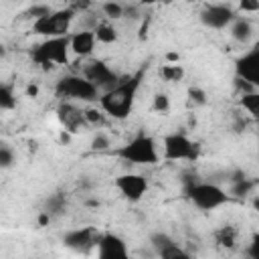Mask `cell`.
Instances as JSON below:
<instances>
[{"label": "cell", "instance_id": "cell-13", "mask_svg": "<svg viewBox=\"0 0 259 259\" xmlns=\"http://www.w3.org/2000/svg\"><path fill=\"white\" fill-rule=\"evenodd\" d=\"M150 245L160 259H192V255L166 233H152Z\"/></svg>", "mask_w": 259, "mask_h": 259}, {"label": "cell", "instance_id": "cell-10", "mask_svg": "<svg viewBox=\"0 0 259 259\" xmlns=\"http://www.w3.org/2000/svg\"><path fill=\"white\" fill-rule=\"evenodd\" d=\"M235 75L253 89H259V42L235 61Z\"/></svg>", "mask_w": 259, "mask_h": 259}, {"label": "cell", "instance_id": "cell-25", "mask_svg": "<svg viewBox=\"0 0 259 259\" xmlns=\"http://www.w3.org/2000/svg\"><path fill=\"white\" fill-rule=\"evenodd\" d=\"M101 10H103V14H105L109 20H117V18H121V16L125 14L123 4H119V2H103V4H101Z\"/></svg>", "mask_w": 259, "mask_h": 259}, {"label": "cell", "instance_id": "cell-35", "mask_svg": "<svg viewBox=\"0 0 259 259\" xmlns=\"http://www.w3.org/2000/svg\"><path fill=\"white\" fill-rule=\"evenodd\" d=\"M253 206L259 210V196H257V198H253Z\"/></svg>", "mask_w": 259, "mask_h": 259}, {"label": "cell", "instance_id": "cell-26", "mask_svg": "<svg viewBox=\"0 0 259 259\" xmlns=\"http://www.w3.org/2000/svg\"><path fill=\"white\" fill-rule=\"evenodd\" d=\"M16 156H14V150L8 146V144H0V168L8 170L12 164H14Z\"/></svg>", "mask_w": 259, "mask_h": 259}, {"label": "cell", "instance_id": "cell-21", "mask_svg": "<svg viewBox=\"0 0 259 259\" xmlns=\"http://www.w3.org/2000/svg\"><path fill=\"white\" fill-rule=\"evenodd\" d=\"M239 105H241L255 121H259V89L241 95V97H239Z\"/></svg>", "mask_w": 259, "mask_h": 259}, {"label": "cell", "instance_id": "cell-2", "mask_svg": "<svg viewBox=\"0 0 259 259\" xmlns=\"http://www.w3.org/2000/svg\"><path fill=\"white\" fill-rule=\"evenodd\" d=\"M184 196L190 204H194L200 210H214L227 202H231V194H227L221 186L212 182L196 180L194 176L184 178Z\"/></svg>", "mask_w": 259, "mask_h": 259}, {"label": "cell", "instance_id": "cell-19", "mask_svg": "<svg viewBox=\"0 0 259 259\" xmlns=\"http://www.w3.org/2000/svg\"><path fill=\"white\" fill-rule=\"evenodd\" d=\"M65 208H67V198H65V194H63V192H55V194H51V196L47 198V202H45V210H42V212L49 214V217L53 219V217L63 214Z\"/></svg>", "mask_w": 259, "mask_h": 259}, {"label": "cell", "instance_id": "cell-4", "mask_svg": "<svg viewBox=\"0 0 259 259\" xmlns=\"http://www.w3.org/2000/svg\"><path fill=\"white\" fill-rule=\"evenodd\" d=\"M117 158H121L123 162L127 164H134V166H154L158 164L160 160V154H158V144L152 136L148 134H138L134 136L130 142H125L123 146H119L115 152H113Z\"/></svg>", "mask_w": 259, "mask_h": 259}, {"label": "cell", "instance_id": "cell-12", "mask_svg": "<svg viewBox=\"0 0 259 259\" xmlns=\"http://www.w3.org/2000/svg\"><path fill=\"white\" fill-rule=\"evenodd\" d=\"M113 184L127 202H140L144 198V194L148 192V180L144 174L125 172V174H119Z\"/></svg>", "mask_w": 259, "mask_h": 259}, {"label": "cell", "instance_id": "cell-34", "mask_svg": "<svg viewBox=\"0 0 259 259\" xmlns=\"http://www.w3.org/2000/svg\"><path fill=\"white\" fill-rule=\"evenodd\" d=\"M26 93H28V95H32V97H34V95H36V93H38V89H36V87H34V85H30V87H28V89H26Z\"/></svg>", "mask_w": 259, "mask_h": 259}, {"label": "cell", "instance_id": "cell-30", "mask_svg": "<svg viewBox=\"0 0 259 259\" xmlns=\"http://www.w3.org/2000/svg\"><path fill=\"white\" fill-rule=\"evenodd\" d=\"M247 259H259V233H253L247 245Z\"/></svg>", "mask_w": 259, "mask_h": 259}, {"label": "cell", "instance_id": "cell-28", "mask_svg": "<svg viewBox=\"0 0 259 259\" xmlns=\"http://www.w3.org/2000/svg\"><path fill=\"white\" fill-rule=\"evenodd\" d=\"M152 109H154L156 113H168V109H170V97H168L166 93H156V95H154Z\"/></svg>", "mask_w": 259, "mask_h": 259}, {"label": "cell", "instance_id": "cell-7", "mask_svg": "<svg viewBox=\"0 0 259 259\" xmlns=\"http://www.w3.org/2000/svg\"><path fill=\"white\" fill-rule=\"evenodd\" d=\"M162 154L166 160H186L194 162L200 156V146L192 142L186 134H168L162 140Z\"/></svg>", "mask_w": 259, "mask_h": 259}, {"label": "cell", "instance_id": "cell-3", "mask_svg": "<svg viewBox=\"0 0 259 259\" xmlns=\"http://www.w3.org/2000/svg\"><path fill=\"white\" fill-rule=\"evenodd\" d=\"M69 55H71V34L57 36V38H45L42 42H38L30 49L32 63L45 71L59 67V65H67Z\"/></svg>", "mask_w": 259, "mask_h": 259}, {"label": "cell", "instance_id": "cell-31", "mask_svg": "<svg viewBox=\"0 0 259 259\" xmlns=\"http://www.w3.org/2000/svg\"><path fill=\"white\" fill-rule=\"evenodd\" d=\"M188 97H190V101L196 103V105H204V103H206V93H204L200 87H190V89H188Z\"/></svg>", "mask_w": 259, "mask_h": 259}, {"label": "cell", "instance_id": "cell-16", "mask_svg": "<svg viewBox=\"0 0 259 259\" xmlns=\"http://www.w3.org/2000/svg\"><path fill=\"white\" fill-rule=\"evenodd\" d=\"M95 34L93 30H79L71 34V53L77 57H89L95 49Z\"/></svg>", "mask_w": 259, "mask_h": 259}, {"label": "cell", "instance_id": "cell-33", "mask_svg": "<svg viewBox=\"0 0 259 259\" xmlns=\"http://www.w3.org/2000/svg\"><path fill=\"white\" fill-rule=\"evenodd\" d=\"M239 10H243V12H257V10H259V2L243 0V2L239 4Z\"/></svg>", "mask_w": 259, "mask_h": 259}, {"label": "cell", "instance_id": "cell-6", "mask_svg": "<svg viewBox=\"0 0 259 259\" xmlns=\"http://www.w3.org/2000/svg\"><path fill=\"white\" fill-rule=\"evenodd\" d=\"M75 10L71 6L61 8V10H53L51 14L38 18L32 22V32L40 34L45 38H57V36H69V28L71 22L75 18Z\"/></svg>", "mask_w": 259, "mask_h": 259}, {"label": "cell", "instance_id": "cell-5", "mask_svg": "<svg viewBox=\"0 0 259 259\" xmlns=\"http://www.w3.org/2000/svg\"><path fill=\"white\" fill-rule=\"evenodd\" d=\"M99 89L89 83L83 75H63L55 83V95L61 101H97Z\"/></svg>", "mask_w": 259, "mask_h": 259}, {"label": "cell", "instance_id": "cell-14", "mask_svg": "<svg viewBox=\"0 0 259 259\" xmlns=\"http://www.w3.org/2000/svg\"><path fill=\"white\" fill-rule=\"evenodd\" d=\"M57 119L65 127V132H69V134H77V132L89 127V123L85 119V109H79L71 101H61L59 103V107H57Z\"/></svg>", "mask_w": 259, "mask_h": 259}, {"label": "cell", "instance_id": "cell-27", "mask_svg": "<svg viewBox=\"0 0 259 259\" xmlns=\"http://www.w3.org/2000/svg\"><path fill=\"white\" fill-rule=\"evenodd\" d=\"M51 12H53V8H51L49 4H32L24 14H26L28 18H32V22H34V20H38V18L51 14Z\"/></svg>", "mask_w": 259, "mask_h": 259}, {"label": "cell", "instance_id": "cell-8", "mask_svg": "<svg viewBox=\"0 0 259 259\" xmlns=\"http://www.w3.org/2000/svg\"><path fill=\"white\" fill-rule=\"evenodd\" d=\"M83 77L89 81V83H93L99 91H109V89H113L119 81H121V77L105 63V61H99V59H93L91 63H87L85 65V69H83Z\"/></svg>", "mask_w": 259, "mask_h": 259}, {"label": "cell", "instance_id": "cell-18", "mask_svg": "<svg viewBox=\"0 0 259 259\" xmlns=\"http://www.w3.org/2000/svg\"><path fill=\"white\" fill-rule=\"evenodd\" d=\"M214 241L223 249H233L237 245V229L233 225H223L214 231Z\"/></svg>", "mask_w": 259, "mask_h": 259}, {"label": "cell", "instance_id": "cell-23", "mask_svg": "<svg viewBox=\"0 0 259 259\" xmlns=\"http://www.w3.org/2000/svg\"><path fill=\"white\" fill-rule=\"evenodd\" d=\"M14 107H16V95H14L12 85L2 83L0 85V109L2 111H10Z\"/></svg>", "mask_w": 259, "mask_h": 259}, {"label": "cell", "instance_id": "cell-15", "mask_svg": "<svg viewBox=\"0 0 259 259\" xmlns=\"http://www.w3.org/2000/svg\"><path fill=\"white\" fill-rule=\"evenodd\" d=\"M95 259H132L125 241L115 233H103L97 243Z\"/></svg>", "mask_w": 259, "mask_h": 259}, {"label": "cell", "instance_id": "cell-24", "mask_svg": "<svg viewBox=\"0 0 259 259\" xmlns=\"http://www.w3.org/2000/svg\"><path fill=\"white\" fill-rule=\"evenodd\" d=\"M160 75H162L164 81L174 83V81H180V79L184 77V69H182V65H178V63H174V65H164V67L160 69Z\"/></svg>", "mask_w": 259, "mask_h": 259}, {"label": "cell", "instance_id": "cell-20", "mask_svg": "<svg viewBox=\"0 0 259 259\" xmlns=\"http://www.w3.org/2000/svg\"><path fill=\"white\" fill-rule=\"evenodd\" d=\"M93 34H95L97 42H103V45H111V42L117 40V30H115V26H113L111 22H107V20L95 24Z\"/></svg>", "mask_w": 259, "mask_h": 259}, {"label": "cell", "instance_id": "cell-29", "mask_svg": "<svg viewBox=\"0 0 259 259\" xmlns=\"http://www.w3.org/2000/svg\"><path fill=\"white\" fill-rule=\"evenodd\" d=\"M85 119H87L89 125H103L105 123V113H103V109L89 107V109H85Z\"/></svg>", "mask_w": 259, "mask_h": 259}, {"label": "cell", "instance_id": "cell-22", "mask_svg": "<svg viewBox=\"0 0 259 259\" xmlns=\"http://www.w3.org/2000/svg\"><path fill=\"white\" fill-rule=\"evenodd\" d=\"M255 184H257V182L251 180V178H247V176H243V178H239V180H233V182H231V194L243 198V196L251 194V190L255 188Z\"/></svg>", "mask_w": 259, "mask_h": 259}, {"label": "cell", "instance_id": "cell-17", "mask_svg": "<svg viewBox=\"0 0 259 259\" xmlns=\"http://www.w3.org/2000/svg\"><path fill=\"white\" fill-rule=\"evenodd\" d=\"M231 28V36L237 40V42H247L251 36H253V24L243 18V16H237L235 22L229 26Z\"/></svg>", "mask_w": 259, "mask_h": 259}, {"label": "cell", "instance_id": "cell-32", "mask_svg": "<svg viewBox=\"0 0 259 259\" xmlns=\"http://www.w3.org/2000/svg\"><path fill=\"white\" fill-rule=\"evenodd\" d=\"M111 144H109V138L105 136V134H97L93 140H91V150H97V152H101V150H107Z\"/></svg>", "mask_w": 259, "mask_h": 259}, {"label": "cell", "instance_id": "cell-9", "mask_svg": "<svg viewBox=\"0 0 259 259\" xmlns=\"http://www.w3.org/2000/svg\"><path fill=\"white\" fill-rule=\"evenodd\" d=\"M101 235L103 233H99L95 227H79L63 235V245L77 253H89L91 249H97Z\"/></svg>", "mask_w": 259, "mask_h": 259}, {"label": "cell", "instance_id": "cell-11", "mask_svg": "<svg viewBox=\"0 0 259 259\" xmlns=\"http://www.w3.org/2000/svg\"><path fill=\"white\" fill-rule=\"evenodd\" d=\"M235 18H237V12L231 4H206L200 12V22L214 30H223L231 26Z\"/></svg>", "mask_w": 259, "mask_h": 259}, {"label": "cell", "instance_id": "cell-1", "mask_svg": "<svg viewBox=\"0 0 259 259\" xmlns=\"http://www.w3.org/2000/svg\"><path fill=\"white\" fill-rule=\"evenodd\" d=\"M146 67L148 65H142L134 75L121 77V81L113 89L101 93L99 107L103 109L105 115H109L113 119H125L132 113L134 103H136L138 89H140L142 79H144V73H146Z\"/></svg>", "mask_w": 259, "mask_h": 259}]
</instances>
